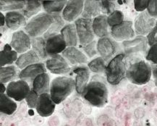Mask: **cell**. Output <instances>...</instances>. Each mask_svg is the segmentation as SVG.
<instances>
[{
	"instance_id": "cell-1",
	"label": "cell",
	"mask_w": 157,
	"mask_h": 126,
	"mask_svg": "<svg viewBox=\"0 0 157 126\" xmlns=\"http://www.w3.org/2000/svg\"><path fill=\"white\" fill-rule=\"evenodd\" d=\"M81 95L90 105L96 107H103L108 102L107 88L101 81L90 82Z\"/></svg>"
},
{
	"instance_id": "cell-2",
	"label": "cell",
	"mask_w": 157,
	"mask_h": 126,
	"mask_svg": "<svg viewBox=\"0 0 157 126\" xmlns=\"http://www.w3.org/2000/svg\"><path fill=\"white\" fill-rule=\"evenodd\" d=\"M75 89V81L69 77H57L52 81L50 96L55 105L65 100Z\"/></svg>"
},
{
	"instance_id": "cell-3",
	"label": "cell",
	"mask_w": 157,
	"mask_h": 126,
	"mask_svg": "<svg viewBox=\"0 0 157 126\" xmlns=\"http://www.w3.org/2000/svg\"><path fill=\"white\" fill-rule=\"evenodd\" d=\"M124 54H119L111 59L105 71L106 81L111 85L116 86L126 77V65Z\"/></svg>"
},
{
	"instance_id": "cell-4",
	"label": "cell",
	"mask_w": 157,
	"mask_h": 126,
	"mask_svg": "<svg viewBox=\"0 0 157 126\" xmlns=\"http://www.w3.org/2000/svg\"><path fill=\"white\" fill-rule=\"evenodd\" d=\"M151 67L144 60H140L130 65L126 72V78L136 85H144L151 80Z\"/></svg>"
},
{
	"instance_id": "cell-5",
	"label": "cell",
	"mask_w": 157,
	"mask_h": 126,
	"mask_svg": "<svg viewBox=\"0 0 157 126\" xmlns=\"http://www.w3.org/2000/svg\"><path fill=\"white\" fill-rule=\"evenodd\" d=\"M53 23L54 17L52 15L42 13L34 16L27 23L25 30L30 36L39 37L42 34L44 35Z\"/></svg>"
},
{
	"instance_id": "cell-6",
	"label": "cell",
	"mask_w": 157,
	"mask_h": 126,
	"mask_svg": "<svg viewBox=\"0 0 157 126\" xmlns=\"http://www.w3.org/2000/svg\"><path fill=\"white\" fill-rule=\"evenodd\" d=\"M75 25L80 44L85 47L94 41L95 34L93 31V20L78 18L75 21Z\"/></svg>"
},
{
	"instance_id": "cell-7",
	"label": "cell",
	"mask_w": 157,
	"mask_h": 126,
	"mask_svg": "<svg viewBox=\"0 0 157 126\" xmlns=\"http://www.w3.org/2000/svg\"><path fill=\"white\" fill-rule=\"evenodd\" d=\"M31 89L27 81L19 80V81H12L8 84L6 94L15 101H21L27 97Z\"/></svg>"
},
{
	"instance_id": "cell-8",
	"label": "cell",
	"mask_w": 157,
	"mask_h": 126,
	"mask_svg": "<svg viewBox=\"0 0 157 126\" xmlns=\"http://www.w3.org/2000/svg\"><path fill=\"white\" fill-rule=\"evenodd\" d=\"M156 20L152 17L148 12L140 13L135 20V32L139 36L148 35L156 25Z\"/></svg>"
},
{
	"instance_id": "cell-9",
	"label": "cell",
	"mask_w": 157,
	"mask_h": 126,
	"mask_svg": "<svg viewBox=\"0 0 157 126\" xmlns=\"http://www.w3.org/2000/svg\"><path fill=\"white\" fill-rule=\"evenodd\" d=\"M111 35L117 41H129L135 36V31L132 29V23L130 21H124L120 25L111 28Z\"/></svg>"
},
{
	"instance_id": "cell-10",
	"label": "cell",
	"mask_w": 157,
	"mask_h": 126,
	"mask_svg": "<svg viewBox=\"0 0 157 126\" xmlns=\"http://www.w3.org/2000/svg\"><path fill=\"white\" fill-rule=\"evenodd\" d=\"M46 67L53 74H66L70 73L71 68L64 57L59 55H51L46 61Z\"/></svg>"
},
{
	"instance_id": "cell-11",
	"label": "cell",
	"mask_w": 157,
	"mask_h": 126,
	"mask_svg": "<svg viewBox=\"0 0 157 126\" xmlns=\"http://www.w3.org/2000/svg\"><path fill=\"white\" fill-rule=\"evenodd\" d=\"M10 46L15 51L22 55L30 51L31 47V40L29 35L23 31H15L13 34Z\"/></svg>"
},
{
	"instance_id": "cell-12",
	"label": "cell",
	"mask_w": 157,
	"mask_h": 126,
	"mask_svg": "<svg viewBox=\"0 0 157 126\" xmlns=\"http://www.w3.org/2000/svg\"><path fill=\"white\" fill-rule=\"evenodd\" d=\"M82 0H71L68 1L62 11V18L68 22L74 21L80 14L82 13L84 7Z\"/></svg>"
},
{
	"instance_id": "cell-13",
	"label": "cell",
	"mask_w": 157,
	"mask_h": 126,
	"mask_svg": "<svg viewBox=\"0 0 157 126\" xmlns=\"http://www.w3.org/2000/svg\"><path fill=\"white\" fill-rule=\"evenodd\" d=\"M147 44H148L147 38L143 36H138L134 39L122 42L124 52L127 56L140 52H145L147 49Z\"/></svg>"
},
{
	"instance_id": "cell-14",
	"label": "cell",
	"mask_w": 157,
	"mask_h": 126,
	"mask_svg": "<svg viewBox=\"0 0 157 126\" xmlns=\"http://www.w3.org/2000/svg\"><path fill=\"white\" fill-rule=\"evenodd\" d=\"M36 111L41 117H46L51 116L55 109V103L52 99L49 94L40 95L36 105Z\"/></svg>"
},
{
	"instance_id": "cell-15",
	"label": "cell",
	"mask_w": 157,
	"mask_h": 126,
	"mask_svg": "<svg viewBox=\"0 0 157 126\" xmlns=\"http://www.w3.org/2000/svg\"><path fill=\"white\" fill-rule=\"evenodd\" d=\"M67 44L62 34H57L49 37L46 41V51L48 55H59L66 49Z\"/></svg>"
},
{
	"instance_id": "cell-16",
	"label": "cell",
	"mask_w": 157,
	"mask_h": 126,
	"mask_svg": "<svg viewBox=\"0 0 157 126\" xmlns=\"http://www.w3.org/2000/svg\"><path fill=\"white\" fill-rule=\"evenodd\" d=\"M47 73V67L44 63H36L24 68L19 73V78L23 81H34L36 77Z\"/></svg>"
},
{
	"instance_id": "cell-17",
	"label": "cell",
	"mask_w": 157,
	"mask_h": 126,
	"mask_svg": "<svg viewBox=\"0 0 157 126\" xmlns=\"http://www.w3.org/2000/svg\"><path fill=\"white\" fill-rule=\"evenodd\" d=\"M97 50L100 55L107 61L115 54L116 46L109 38H101L98 41Z\"/></svg>"
},
{
	"instance_id": "cell-18",
	"label": "cell",
	"mask_w": 157,
	"mask_h": 126,
	"mask_svg": "<svg viewBox=\"0 0 157 126\" xmlns=\"http://www.w3.org/2000/svg\"><path fill=\"white\" fill-rule=\"evenodd\" d=\"M5 21L9 29L16 31L21 27L26 26V20L23 14L17 11L7 12L5 15Z\"/></svg>"
},
{
	"instance_id": "cell-19",
	"label": "cell",
	"mask_w": 157,
	"mask_h": 126,
	"mask_svg": "<svg viewBox=\"0 0 157 126\" xmlns=\"http://www.w3.org/2000/svg\"><path fill=\"white\" fill-rule=\"evenodd\" d=\"M73 72L76 74L75 90L78 94H82L88 84L90 78L89 69L86 67H77L73 70Z\"/></svg>"
},
{
	"instance_id": "cell-20",
	"label": "cell",
	"mask_w": 157,
	"mask_h": 126,
	"mask_svg": "<svg viewBox=\"0 0 157 126\" xmlns=\"http://www.w3.org/2000/svg\"><path fill=\"white\" fill-rule=\"evenodd\" d=\"M62 55L72 65L84 64L88 62L87 57L81 51L74 47L66 48V49L62 52Z\"/></svg>"
},
{
	"instance_id": "cell-21",
	"label": "cell",
	"mask_w": 157,
	"mask_h": 126,
	"mask_svg": "<svg viewBox=\"0 0 157 126\" xmlns=\"http://www.w3.org/2000/svg\"><path fill=\"white\" fill-rule=\"evenodd\" d=\"M108 17L106 15H98L93 20V31L96 36L105 38L109 35Z\"/></svg>"
},
{
	"instance_id": "cell-22",
	"label": "cell",
	"mask_w": 157,
	"mask_h": 126,
	"mask_svg": "<svg viewBox=\"0 0 157 126\" xmlns=\"http://www.w3.org/2000/svg\"><path fill=\"white\" fill-rule=\"evenodd\" d=\"M101 12V1L98 0H87L84 2L83 11L82 16L83 18L92 19V17H98Z\"/></svg>"
},
{
	"instance_id": "cell-23",
	"label": "cell",
	"mask_w": 157,
	"mask_h": 126,
	"mask_svg": "<svg viewBox=\"0 0 157 126\" xmlns=\"http://www.w3.org/2000/svg\"><path fill=\"white\" fill-rule=\"evenodd\" d=\"M50 78L46 73L39 75L33 81V90L39 96L48 94L50 91Z\"/></svg>"
},
{
	"instance_id": "cell-24",
	"label": "cell",
	"mask_w": 157,
	"mask_h": 126,
	"mask_svg": "<svg viewBox=\"0 0 157 126\" xmlns=\"http://www.w3.org/2000/svg\"><path fill=\"white\" fill-rule=\"evenodd\" d=\"M61 34L65 41L67 47H75L78 44V33L75 24H67L62 29Z\"/></svg>"
},
{
	"instance_id": "cell-25",
	"label": "cell",
	"mask_w": 157,
	"mask_h": 126,
	"mask_svg": "<svg viewBox=\"0 0 157 126\" xmlns=\"http://www.w3.org/2000/svg\"><path fill=\"white\" fill-rule=\"evenodd\" d=\"M39 57L33 50H30L27 52L21 55L16 61V65L20 69H24L33 64L39 63Z\"/></svg>"
},
{
	"instance_id": "cell-26",
	"label": "cell",
	"mask_w": 157,
	"mask_h": 126,
	"mask_svg": "<svg viewBox=\"0 0 157 126\" xmlns=\"http://www.w3.org/2000/svg\"><path fill=\"white\" fill-rule=\"evenodd\" d=\"M17 60V52L9 44H6L3 50L0 52V65L1 67H5L7 65H11L14 62Z\"/></svg>"
},
{
	"instance_id": "cell-27",
	"label": "cell",
	"mask_w": 157,
	"mask_h": 126,
	"mask_svg": "<svg viewBox=\"0 0 157 126\" xmlns=\"http://www.w3.org/2000/svg\"><path fill=\"white\" fill-rule=\"evenodd\" d=\"M17 109V104L5 94H0V111L2 113L11 115Z\"/></svg>"
},
{
	"instance_id": "cell-28",
	"label": "cell",
	"mask_w": 157,
	"mask_h": 126,
	"mask_svg": "<svg viewBox=\"0 0 157 126\" xmlns=\"http://www.w3.org/2000/svg\"><path fill=\"white\" fill-rule=\"evenodd\" d=\"M44 10L48 14L55 15V13H59L61 12L68 3V1L64 0H57V1H42Z\"/></svg>"
},
{
	"instance_id": "cell-29",
	"label": "cell",
	"mask_w": 157,
	"mask_h": 126,
	"mask_svg": "<svg viewBox=\"0 0 157 126\" xmlns=\"http://www.w3.org/2000/svg\"><path fill=\"white\" fill-rule=\"evenodd\" d=\"M54 17V23L50 26L49 30L44 33V38L45 39H48L49 37L57 35L58 33L61 32L62 29L64 28V21L62 17L59 15H52Z\"/></svg>"
},
{
	"instance_id": "cell-30",
	"label": "cell",
	"mask_w": 157,
	"mask_h": 126,
	"mask_svg": "<svg viewBox=\"0 0 157 126\" xmlns=\"http://www.w3.org/2000/svg\"><path fill=\"white\" fill-rule=\"evenodd\" d=\"M31 46L33 50L42 59H46L48 54L46 51V40L44 37H35L31 39Z\"/></svg>"
},
{
	"instance_id": "cell-31",
	"label": "cell",
	"mask_w": 157,
	"mask_h": 126,
	"mask_svg": "<svg viewBox=\"0 0 157 126\" xmlns=\"http://www.w3.org/2000/svg\"><path fill=\"white\" fill-rule=\"evenodd\" d=\"M17 70L15 66L10 65L7 67H1L0 68V81L2 83H6L17 78Z\"/></svg>"
},
{
	"instance_id": "cell-32",
	"label": "cell",
	"mask_w": 157,
	"mask_h": 126,
	"mask_svg": "<svg viewBox=\"0 0 157 126\" xmlns=\"http://www.w3.org/2000/svg\"><path fill=\"white\" fill-rule=\"evenodd\" d=\"M41 2L37 0H29L27 1L25 7L23 9V14L25 17L30 18L33 15L39 13L41 10Z\"/></svg>"
},
{
	"instance_id": "cell-33",
	"label": "cell",
	"mask_w": 157,
	"mask_h": 126,
	"mask_svg": "<svg viewBox=\"0 0 157 126\" xmlns=\"http://www.w3.org/2000/svg\"><path fill=\"white\" fill-rule=\"evenodd\" d=\"M1 11L7 10H23L27 3V1H14V0H1Z\"/></svg>"
},
{
	"instance_id": "cell-34",
	"label": "cell",
	"mask_w": 157,
	"mask_h": 126,
	"mask_svg": "<svg viewBox=\"0 0 157 126\" xmlns=\"http://www.w3.org/2000/svg\"><path fill=\"white\" fill-rule=\"evenodd\" d=\"M106 66V60L102 57H96L88 64V69L96 73H102L105 72Z\"/></svg>"
},
{
	"instance_id": "cell-35",
	"label": "cell",
	"mask_w": 157,
	"mask_h": 126,
	"mask_svg": "<svg viewBox=\"0 0 157 126\" xmlns=\"http://www.w3.org/2000/svg\"><path fill=\"white\" fill-rule=\"evenodd\" d=\"M109 26L113 28L120 25L124 22V14L120 10H114L107 18Z\"/></svg>"
},
{
	"instance_id": "cell-36",
	"label": "cell",
	"mask_w": 157,
	"mask_h": 126,
	"mask_svg": "<svg viewBox=\"0 0 157 126\" xmlns=\"http://www.w3.org/2000/svg\"><path fill=\"white\" fill-rule=\"evenodd\" d=\"M101 12L104 15H111L114 11L115 4L114 1L103 0L101 1Z\"/></svg>"
},
{
	"instance_id": "cell-37",
	"label": "cell",
	"mask_w": 157,
	"mask_h": 126,
	"mask_svg": "<svg viewBox=\"0 0 157 126\" xmlns=\"http://www.w3.org/2000/svg\"><path fill=\"white\" fill-rule=\"evenodd\" d=\"M39 97V94L32 89V90H31V91L29 94V95L25 98V101L27 102V105L31 109H33V108L36 107Z\"/></svg>"
},
{
	"instance_id": "cell-38",
	"label": "cell",
	"mask_w": 157,
	"mask_h": 126,
	"mask_svg": "<svg viewBox=\"0 0 157 126\" xmlns=\"http://www.w3.org/2000/svg\"><path fill=\"white\" fill-rule=\"evenodd\" d=\"M146 60L151 62L154 65H157V44H155L150 47L146 56Z\"/></svg>"
},
{
	"instance_id": "cell-39",
	"label": "cell",
	"mask_w": 157,
	"mask_h": 126,
	"mask_svg": "<svg viewBox=\"0 0 157 126\" xmlns=\"http://www.w3.org/2000/svg\"><path fill=\"white\" fill-rule=\"evenodd\" d=\"M96 42L95 41H92L91 43L88 44L85 47H83L84 52L86 53L89 57H93L94 56H95L97 54V50H96Z\"/></svg>"
},
{
	"instance_id": "cell-40",
	"label": "cell",
	"mask_w": 157,
	"mask_h": 126,
	"mask_svg": "<svg viewBox=\"0 0 157 126\" xmlns=\"http://www.w3.org/2000/svg\"><path fill=\"white\" fill-rule=\"evenodd\" d=\"M134 7L137 12H144L148 8L149 1L148 0H135Z\"/></svg>"
},
{
	"instance_id": "cell-41",
	"label": "cell",
	"mask_w": 157,
	"mask_h": 126,
	"mask_svg": "<svg viewBox=\"0 0 157 126\" xmlns=\"http://www.w3.org/2000/svg\"><path fill=\"white\" fill-rule=\"evenodd\" d=\"M146 38L147 40H148V45L151 46V47L155 44H157V21L154 28L150 32V33H148V35H147Z\"/></svg>"
},
{
	"instance_id": "cell-42",
	"label": "cell",
	"mask_w": 157,
	"mask_h": 126,
	"mask_svg": "<svg viewBox=\"0 0 157 126\" xmlns=\"http://www.w3.org/2000/svg\"><path fill=\"white\" fill-rule=\"evenodd\" d=\"M147 12L152 17H157V0L149 1Z\"/></svg>"
},
{
	"instance_id": "cell-43",
	"label": "cell",
	"mask_w": 157,
	"mask_h": 126,
	"mask_svg": "<svg viewBox=\"0 0 157 126\" xmlns=\"http://www.w3.org/2000/svg\"><path fill=\"white\" fill-rule=\"evenodd\" d=\"M152 75H153V77H154V83L157 87V65L155 66L154 68H153Z\"/></svg>"
},
{
	"instance_id": "cell-44",
	"label": "cell",
	"mask_w": 157,
	"mask_h": 126,
	"mask_svg": "<svg viewBox=\"0 0 157 126\" xmlns=\"http://www.w3.org/2000/svg\"><path fill=\"white\" fill-rule=\"evenodd\" d=\"M5 23V15H4L2 13H0V26L2 28Z\"/></svg>"
},
{
	"instance_id": "cell-45",
	"label": "cell",
	"mask_w": 157,
	"mask_h": 126,
	"mask_svg": "<svg viewBox=\"0 0 157 126\" xmlns=\"http://www.w3.org/2000/svg\"><path fill=\"white\" fill-rule=\"evenodd\" d=\"M0 86H1V89H0V92L1 94H5V92L7 91V88L5 87V86L4 85V83H0Z\"/></svg>"
},
{
	"instance_id": "cell-46",
	"label": "cell",
	"mask_w": 157,
	"mask_h": 126,
	"mask_svg": "<svg viewBox=\"0 0 157 126\" xmlns=\"http://www.w3.org/2000/svg\"><path fill=\"white\" fill-rule=\"evenodd\" d=\"M1 126H2V125H1Z\"/></svg>"
}]
</instances>
